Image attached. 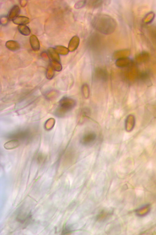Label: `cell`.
Listing matches in <instances>:
<instances>
[{
    "label": "cell",
    "mask_w": 156,
    "mask_h": 235,
    "mask_svg": "<svg viewBox=\"0 0 156 235\" xmlns=\"http://www.w3.org/2000/svg\"><path fill=\"white\" fill-rule=\"evenodd\" d=\"M92 24L95 29L106 35L113 33L117 26L116 22L113 18L109 15L103 14L96 15L92 21Z\"/></svg>",
    "instance_id": "cell-1"
},
{
    "label": "cell",
    "mask_w": 156,
    "mask_h": 235,
    "mask_svg": "<svg viewBox=\"0 0 156 235\" xmlns=\"http://www.w3.org/2000/svg\"><path fill=\"white\" fill-rule=\"evenodd\" d=\"M76 105L74 100L68 97H64L60 101L57 111L59 114L63 115L71 110Z\"/></svg>",
    "instance_id": "cell-2"
},
{
    "label": "cell",
    "mask_w": 156,
    "mask_h": 235,
    "mask_svg": "<svg viewBox=\"0 0 156 235\" xmlns=\"http://www.w3.org/2000/svg\"><path fill=\"white\" fill-rule=\"evenodd\" d=\"M96 138L97 135L95 132H88L82 136L80 139V142L84 146H91L95 142Z\"/></svg>",
    "instance_id": "cell-3"
},
{
    "label": "cell",
    "mask_w": 156,
    "mask_h": 235,
    "mask_svg": "<svg viewBox=\"0 0 156 235\" xmlns=\"http://www.w3.org/2000/svg\"><path fill=\"white\" fill-rule=\"evenodd\" d=\"M30 135L29 132L27 130H20L11 134L10 138L15 139V140L20 139L25 140Z\"/></svg>",
    "instance_id": "cell-4"
},
{
    "label": "cell",
    "mask_w": 156,
    "mask_h": 235,
    "mask_svg": "<svg viewBox=\"0 0 156 235\" xmlns=\"http://www.w3.org/2000/svg\"><path fill=\"white\" fill-rule=\"evenodd\" d=\"M94 76L97 79L102 81H106L107 79V72L103 68H96L94 71Z\"/></svg>",
    "instance_id": "cell-5"
},
{
    "label": "cell",
    "mask_w": 156,
    "mask_h": 235,
    "mask_svg": "<svg viewBox=\"0 0 156 235\" xmlns=\"http://www.w3.org/2000/svg\"><path fill=\"white\" fill-rule=\"evenodd\" d=\"M20 8L17 5H14L9 10L8 15V20L13 21L17 17L20 13Z\"/></svg>",
    "instance_id": "cell-6"
},
{
    "label": "cell",
    "mask_w": 156,
    "mask_h": 235,
    "mask_svg": "<svg viewBox=\"0 0 156 235\" xmlns=\"http://www.w3.org/2000/svg\"><path fill=\"white\" fill-rule=\"evenodd\" d=\"M29 42L31 47L34 51H37L40 50V42L38 38L35 35H32L30 36Z\"/></svg>",
    "instance_id": "cell-7"
},
{
    "label": "cell",
    "mask_w": 156,
    "mask_h": 235,
    "mask_svg": "<svg viewBox=\"0 0 156 235\" xmlns=\"http://www.w3.org/2000/svg\"><path fill=\"white\" fill-rule=\"evenodd\" d=\"M47 54L51 61L59 62L60 58L58 54L56 52L54 48L49 47L47 50Z\"/></svg>",
    "instance_id": "cell-8"
},
{
    "label": "cell",
    "mask_w": 156,
    "mask_h": 235,
    "mask_svg": "<svg viewBox=\"0 0 156 235\" xmlns=\"http://www.w3.org/2000/svg\"><path fill=\"white\" fill-rule=\"evenodd\" d=\"M80 42L79 37L77 35L73 36L70 39L68 45V49L69 51L73 52L78 47Z\"/></svg>",
    "instance_id": "cell-9"
},
{
    "label": "cell",
    "mask_w": 156,
    "mask_h": 235,
    "mask_svg": "<svg viewBox=\"0 0 156 235\" xmlns=\"http://www.w3.org/2000/svg\"><path fill=\"white\" fill-rule=\"evenodd\" d=\"M5 45L8 49L13 51L19 50L20 47V44L18 42L13 40L7 41L5 43Z\"/></svg>",
    "instance_id": "cell-10"
},
{
    "label": "cell",
    "mask_w": 156,
    "mask_h": 235,
    "mask_svg": "<svg viewBox=\"0 0 156 235\" xmlns=\"http://www.w3.org/2000/svg\"><path fill=\"white\" fill-rule=\"evenodd\" d=\"M15 24L19 25H26L30 22V19L26 17L23 16H18L12 21Z\"/></svg>",
    "instance_id": "cell-11"
},
{
    "label": "cell",
    "mask_w": 156,
    "mask_h": 235,
    "mask_svg": "<svg viewBox=\"0 0 156 235\" xmlns=\"http://www.w3.org/2000/svg\"><path fill=\"white\" fill-rule=\"evenodd\" d=\"M116 64L118 66L125 67L128 66L131 64V61L129 58L123 57L118 58Z\"/></svg>",
    "instance_id": "cell-12"
},
{
    "label": "cell",
    "mask_w": 156,
    "mask_h": 235,
    "mask_svg": "<svg viewBox=\"0 0 156 235\" xmlns=\"http://www.w3.org/2000/svg\"><path fill=\"white\" fill-rule=\"evenodd\" d=\"M17 29L19 32L25 36L29 35L30 33V28L26 25H19Z\"/></svg>",
    "instance_id": "cell-13"
},
{
    "label": "cell",
    "mask_w": 156,
    "mask_h": 235,
    "mask_svg": "<svg viewBox=\"0 0 156 235\" xmlns=\"http://www.w3.org/2000/svg\"><path fill=\"white\" fill-rule=\"evenodd\" d=\"M54 48L56 52L61 55H66L69 51L68 48L62 45H57Z\"/></svg>",
    "instance_id": "cell-14"
},
{
    "label": "cell",
    "mask_w": 156,
    "mask_h": 235,
    "mask_svg": "<svg viewBox=\"0 0 156 235\" xmlns=\"http://www.w3.org/2000/svg\"><path fill=\"white\" fill-rule=\"evenodd\" d=\"M141 80L147 86L151 85V81L150 77L149 74L147 72H144L140 75Z\"/></svg>",
    "instance_id": "cell-15"
},
{
    "label": "cell",
    "mask_w": 156,
    "mask_h": 235,
    "mask_svg": "<svg viewBox=\"0 0 156 235\" xmlns=\"http://www.w3.org/2000/svg\"><path fill=\"white\" fill-rule=\"evenodd\" d=\"M103 1L94 0L89 1L88 5L90 7L96 8L101 6L103 4Z\"/></svg>",
    "instance_id": "cell-16"
},
{
    "label": "cell",
    "mask_w": 156,
    "mask_h": 235,
    "mask_svg": "<svg viewBox=\"0 0 156 235\" xmlns=\"http://www.w3.org/2000/svg\"><path fill=\"white\" fill-rule=\"evenodd\" d=\"M111 212L105 211L101 212L96 217L97 220H103L105 218L108 216L110 215Z\"/></svg>",
    "instance_id": "cell-17"
},
{
    "label": "cell",
    "mask_w": 156,
    "mask_h": 235,
    "mask_svg": "<svg viewBox=\"0 0 156 235\" xmlns=\"http://www.w3.org/2000/svg\"><path fill=\"white\" fill-rule=\"evenodd\" d=\"M51 65L52 67L55 70L59 71L62 69L61 65L59 62L51 61Z\"/></svg>",
    "instance_id": "cell-18"
},
{
    "label": "cell",
    "mask_w": 156,
    "mask_h": 235,
    "mask_svg": "<svg viewBox=\"0 0 156 235\" xmlns=\"http://www.w3.org/2000/svg\"><path fill=\"white\" fill-rule=\"evenodd\" d=\"M71 226L70 225H67L65 226L62 231V234H65L72 232Z\"/></svg>",
    "instance_id": "cell-19"
},
{
    "label": "cell",
    "mask_w": 156,
    "mask_h": 235,
    "mask_svg": "<svg viewBox=\"0 0 156 235\" xmlns=\"http://www.w3.org/2000/svg\"><path fill=\"white\" fill-rule=\"evenodd\" d=\"M86 3V1H80L77 2L75 5V8L76 9H79L82 7Z\"/></svg>",
    "instance_id": "cell-20"
},
{
    "label": "cell",
    "mask_w": 156,
    "mask_h": 235,
    "mask_svg": "<svg viewBox=\"0 0 156 235\" xmlns=\"http://www.w3.org/2000/svg\"><path fill=\"white\" fill-rule=\"evenodd\" d=\"M8 19L7 17H3L2 18V21H1V23H2L3 25H5L7 23Z\"/></svg>",
    "instance_id": "cell-21"
}]
</instances>
